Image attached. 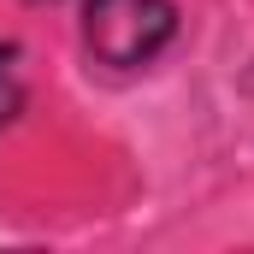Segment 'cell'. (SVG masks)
I'll use <instances>...</instances> for the list:
<instances>
[{"label":"cell","instance_id":"cell-4","mask_svg":"<svg viewBox=\"0 0 254 254\" xmlns=\"http://www.w3.org/2000/svg\"><path fill=\"white\" fill-rule=\"evenodd\" d=\"M249 89H254V71H249Z\"/></svg>","mask_w":254,"mask_h":254},{"label":"cell","instance_id":"cell-2","mask_svg":"<svg viewBox=\"0 0 254 254\" xmlns=\"http://www.w3.org/2000/svg\"><path fill=\"white\" fill-rule=\"evenodd\" d=\"M30 113V77H24V42L0 36V130H12Z\"/></svg>","mask_w":254,"mask_h":254},{"label":"cell","instance_id":"cell-1","mask_svg":"<svg viewBox=\"0 0 254 254\" xmlns=\"http://www.w3.org/2000/svg\"><path fill=\"white\" fill-rule=\"evenodd\" d=\"M184 36V6L178 0H83L77 6V42L89 65L136 77L166 60V48Z\"/></svg>","mask_w":254,"mask_h":254},{"label":"cell","instance_id":"cell-3","mask_svg":"<svg viewBox=\"0 0 254 254\" xmlns=\"http://www.w3.org/2000/svg\"><path fill=\"white\" fill-rule=\"evenodd\" d=\"M30 6H48V0H30Z\"/></svg>","mask_w":254,"mask_h":254}]
</instances>
